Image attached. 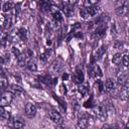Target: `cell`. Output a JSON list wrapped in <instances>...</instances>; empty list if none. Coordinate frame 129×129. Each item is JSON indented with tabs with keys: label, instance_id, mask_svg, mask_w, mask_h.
Segmentation results:
<instances>
[{
	"label": "cell",
	"instance_id": "1",
	"mask_svg": "<svg viewBox=\"0 0 129 129\" xmlns=\"http://www.w3.org/2000/svg\"><path fill=\"white\" fill-rule=\"evenodd\" d=\"M13 100V94L9 91L4 92L1 96H0V106L4 107V106H8L10 105V103Z\"/></svg>",
	"mask_w": 129,
	"mask_h": 129
},
{
	"label": "cell",
	"instance_id": "2",
	"mask_svg": "<svg viewBox=\"0 0 129 129\" xmlns=\"http://www.w3.org/2000/svg\"><path fill=\"white\" fill-rule=\"evenodd\" d=\"M95 113H96V117L100 121H105L107 119V109H106L105 106L99 105L98 107H96L95 108Z\"/></svg>",
	"mask_w": 129,
	"mask_h": 129
},
{
	"label": "cell",
	"instance_id": "3",
	"mask_svg": "<svg viewBox=\"0 0 129 129\" xmlns=\"http://www.w3.org/2000/svg\"><path fill=\"white\" fill-rule=\"evenodd\" d=\"M62 69H63V62H62L61 59L57 58V59H55V60L51 63L50 72H51L52 74H54V75H57V74H59V73L62 71Z\"/></svg>",
	"mask_w": 129,
	"mask_h": 129
},
{
	"label": "cell",
	"instance_id": "4",
	"mask_svg": "<svg viewBox=\"0 0 129 129\" xmlns=\"http://www.w3.org/2000/svg\"><path fill=\"white\" fill-rule=\"evenodd\" d=\"M61 10L64 13V15L68 16V17L73 16L74 13H75V8H74V6L72 5L71 2H64V3H62L61 4Z\"/></svg>",
	"mask_w": 129,
	"mask_h": 129
},
{
	"label": "cell",
	"instance_id": "5",
	"mask_svg": "<svg viewBox=\"0 0 129 129\" xmlns=\"http://www.w3.org/2000/svg\"><path fill=\"white\" fill-rule=\"evenodd\" d=\"M49 118H50V120L53 122V123H55V124H58V125H61L62 123H63V119H62V117H61V115L57 112V111H55V110H51V111H49Z\"/></svg>",
	"mask_w": 129,
	"mask_h": 129
},
{
	"label": "cell",
	"instance_id": "6",
	"mask_svg": "<svg viewBox=\"0 0 129 129\" xmlns=\"http://www.w3.org/2000/svg\"><path fill=\"white\" fill-rule=\"evenodd\" d=\"M25 114L29 118H32V117L35 116V114H36V106H35L34 103L28 102L25 105Z\"/></svg>",
	"mask_w": 129,
	"mask_h": 129
},
{
	"label": "cell",
	"instance_id": "7",
	"mask_svg": "<svg viewBox=\"0 0 129 129\" xmlns=\"http://www.w3.org/2000/svg\"><path fill=\"white\" fill-rule=\"evenodd\" d=\"M106 33V25H99L95 28L94 32H93V35L95 38H102Z\"/></svg>",
	"mask_w": 129,
	"mask_h": 129
},
{
	"label": "cell",
	"instance_id": "8",
	"mask_svg": "<svg viewBox=\"0 0 129 129\" xmlns=\"http://www.w3.org/2000/svg\"><path fill=\"white\" fill-rule=\"evenodd\" d=\"M74 81L78 85L83 84V82H84V74H83V72L80 69H77L76 70V72L74 74Z\"/></svg>",
	"mask_w": 129,
	"mask_h": 129
},
{
	"label": "cell",
	"instance_id": "9",
	"mask_svg": "<svg viewBox=\"0 0 129 129\" xmlns=\"http://www.w3.org/2000/svg\"><path fill=\"white\" fill-rule=\"evenodd\" d=\"M116 88V83L112 79H108L104 84V90L106 92H113Z\"/></svg>",
	"mask_w": 129,
	"mask_h": 129
},
{
	"label": "cell",
	"instance_id": "10",
	"mask_svg": "<svg viewBox=\"0 0 129 129\" xmlns=\"http://www.w3.org/2000/svg\"><path fill=\"white\" fill-rule=\"evenodd\" d=\"M86 9H87V12L89 14V17L95 16L100 12V7L97 4H93V5L89 6V7H86Z\"/></svg>",
	"mask_w": 129,
	"mask_h": 129
},
{
	"label": "cell",
	"instance_id": "11",
	"mask_svg": "<svg viewBox=\"0 0 129 129\" xmlns=\"http://www.w3.org/2000/svg\"><path fill=\"white\" fill-rule=\"evenodd\" d=\"M127 82H128V76H127V74L126 73H120L118 75V78H117V84L122 87Z\"/></svg>",
	"mask_w": 129,
	"mask_h": 129
},
{
	"label": "cell",
	"instance_id": "12",
	"mask_svg": "<svg viewBox=\"0 0 129 129\" xmlns=\"http://www.w3.org/2000/svg\"><path fill=\"white\" fill-rule=\"evenodd\" d=\"M119 96H120L121 100H127V98H128V82L121 87Z\"/></svg>",
	"mask_w": 129,
	"mask_h": 129
},
{
	"label": "cell",
	"instance_id": "13",
	"mask_svg": "<svg viewBox=\"0 0 129 129\" xmlns=\"http://www.w3.org/2000/svg\"><path fill=\"white\" fill-rule=\"evenodd\" d=\"M51 7L53 8V9H51V14H52L54 20L55 21H61L62 20V14H61V12L56 7H54V6H51Z\"/></svg>",
	"mask_w": 129,
	"mask_h": 129
},
{
	"label": "cell",
	"instance_id": "14",
	"mask_svg": "<svg viewBox=\"0 0 129 129\" xmlns=\"http://www.w3.org/2000/svg\"><path fill=\"white\" fill-rule=\"evenodd\" d=\"M89 126V122H88V119L83 117V118H80L79 121H78V124H77V128L78 129H87Z\"/></svg>",
	"mask_w": 129,
	"mask_h": 129
},
{
	"label": "cell",
	"instance_id": "15",
	"mask_svg": "<svg viewBox=\"0 0 129 129\" xmlns=\"http://www.w3.org/2000/svg\"><path fill=\"white\" fill-rule=\"evenodd\" d=\"M91 76L93 78H100V77H102V71H101L99 66H95L91 70Z\"/></svg>",
	"mask_w": 129,
	"mask_h": 129
},
{
	"label": "cell",
	"instance_id": "16",
	"mask_svg": "<svg viewBox=\"0 0 129 129\" xmlns=\"http://www.w3.org/2000/svg\"><path fill=\"white\" fill-rule=\"evenodd\" d=\"M7 88H9L11 92L16 93V94H20V93H23V92H24V90L22 89V87H20V86H18V85H15V84L8 85Z\"/></svg>",
	"mask_w": 129,
	"mask_h": 129
},
{
	"label": "cell",
	"instance_id": "17",
	"mask_svg": "<svg viewBox=\"0 0 129 129\" xmlns=\"http://www.w3.org/2000/svg\"><path fill=\"white\" fill-rule=\"evenodd\" d=\"M106 50H107V45H102L101 47H99V48L97 49L95 59H100V58L104 55V53L106 52Z\"/></svg>",
	"mask_w": 129,
	"mask_h": 129
},
{
	"label": "cell",
	"instance_id": "18",
	"mask_svg": "<svg viewBox=\"0 0 129 129\" xmlns=\"http://www.w3.org/2000/svg\"><path fill=\"white\" fill-rule=\"evenodd\" d=\"M13 7H14V3L11 1H6L2 4V10L4 12H9L10 10H12Z\"/></svg>",
	"mask_w": 129,
	"mask_h": 129
},
{
	"label": "cell",
	"instance_id": "19",
	"mask_svg": "<svg viewBox=\"0 0 129 129\" xmlns=\"http://www.w3.org/2000/svg\"><path fill=\"white\" fill-rule=\"evenodd\" d=\"M112 61L113 63L115 64H121V61H122V53L121 52H117L113 55V58H112Z\"/></svg>",
	"mask_w": 129,
	"mask_h": 129
},
{
	"label": "cell",
	"instance_id": "20",
	"mask_svg": "<svg viewBox=\"0 0 129 129\" xmlns=\"http://www.w3.org/2000/svg\"><path fill=\"white\" fill-rule=\"evenodd\" d=\"M127 11H128V9H127V6L126 5H122V6H120V7H118L116 9V13L119 16H124L127 13Z\"/></svg>",
	"mask_w": 129,
	"mask_h": 129
},
{
	"label": "cell",
	"instance_id": "21",
	"mask_svg": "<svg viewBox=\"0 0 129 129\" xmlns=\"http://www.w3.org/2000/svg\"><path fill=\"white\" fill-rule=\"evenodd\" d=\"M23 127H24V123H23L21 120L15 119V120L13 121V128H14V129H22Z\"/></svg>",
	"mask_w": 129,
	"mask_h": 129
},
{
	"label": "cell",
	"instance_id": "22",
	"mask_svg": "<svg viewBox=\"0 0 129 129\" xmlns=\"http://www.w3.org/2000/svg\"><path fill=\"white\" fill-rule=\"evenodd\" d=\"M79 93L81 94V96H85L87 93H88V87H87V85H85V84H81V85H79Z\"/></svg>",
	"mask_w": 129,
	"mask_h": 129
},
{
	"label": "cell",
	"instance_id": "23",
	"mask_svg": "<svg viewBox=\"0 0 129 129\" xmlns=\"http://www.w3.org/2000/svg\"><path fill=\"white\" fill-rule=\"evenodd\" d=\"M26 67H27V69L29 70V71H36V63L33 61V60H28L27 62H26Z\"/></svg>",
	"mask_w": 129,
	"mask_h": 129
},
{
	"label": "cell",
	"instance_id": "24",
	"mask_svg": "<svg viewBox=\"0 0 129 129\" xmlns=\"http://www.w3.org/2000/svg\"><path fill=\"white\" fill-rule=\"evenodd\" d=\"M40 9H41L42 11L49 10V9H50V4H49V2H47V1H42V2H40Z\"/></svg>",
	"mask_w": 129,
	"mask_h": 129
},
{
	"label": "cell",
	"instance_id": "25",
	"mask_svg": "<svg viewBox=\"0 0 129 129\" xmlns=\"http://www.w3.org/2000/svg\"><path fill=\"white\" fill-rule=\"evenodd\" d=\"M121 63L123 64V67L124 68H128V53L127 52H125L124 54H122V61H121Z\"/></svg>",
	"mask_w": 129,
	"mask_h": 129
},
{
	"label": "cell",
	"instance_id": "26",
	"mask_svg": "<svg viewBox=\"0 0 129 129\" xmlns=\"http://www.w3.org/2000/svg\"><path fill=\"white\" fill-rule=\"evenodd\" d=\"M95 88H96V90H98L99 92H102V91L104 90V84H103L100 80H98V81L95 83Z\"/></svg>",
	"mask_w": 129,
	"mask_h": 129
},
{
	"label": "cell",
	"instance_id": "27",
	"mask_svg": "<svg viewBox=\"0 0 129 129\" xmlns=\"http://www.w3.org/2000/svg\"><path fill=\"white\" fill-rule=\"evenodd\" d=\"M54 99H55V100L58 102V104H59V106L62 108V110H64V111H66V109H67V105H66V102H64V101H62L61 99H59L57 96H54Z\"/></svg>",
	"mask_w": 129,
	"mask_h": 129
},
{
	"label": "cell",
	"instance_id": "28",
	"mask_svg": "<svg viewBox=\"0 0 129 129\" xmlns=\"http://www.w3.org/2000/svg\"><path fill=\"white\" fill-rule=\"evenodd\" d=\"M101 129H118V127L117 126H110L108 124H105L104 126H102Z\"/></svg>",
	"mask_w": 129,
	"mask_h": 129
},
{
	"label": "cell",
	"instance_id": "29",
	"mask_svg": "<svg viewBox=\"0 0 129 129\" xmlns=\"http://www.w3.org/2000/svg\"><path fill=\"white\" fill-rule=\"evenodd\" d=\"M5 24V16L3 14H0V26H4Z\"/></svg>",
	"mask_w": 129,
	"mask_h": 129
},
{
	"label": "cell",
	"instance_id": "30",
	"mask_svg": "<svg viewBox=\"0 0 129 129\" xmlns=\"http://www.w3.org/2000/svg\"><path fill=\"white\" fill-rule=\"evenodd\" d=\"M5 113H6V111H5V109H4V107H2V106H0V117H3Z\"/></svg>",
	"mask_w": 129,
	"mask_h": 129
},
{
	"label": "cell",
	"instance_id": "31",
	"mask_svg": "<svg viewBox=\"0 0 129 129\" xmlns=\"http://www.w3.org/2000/svg\"><path fill=\"white\" fill-rule=\"evenodd\" d=\"M3 62H4V60H3V58H2L1 56H0V64H2Z\"/></svg>",
	"mask_w": 129,
	"mask_h": 129
},
{
	"label": "cell",
	"instance_id": "32",
	"mask_svg": "<svg viewBox=\"0 0 129 129\" xmlns=\"http://www.w3.org/2000/svg\"><path fill=\"white\" fill-rule=\"evenodd\" d=\"M2 41H3V39H2V37L0 36V44H1V42H2Z\"/></svg>",
	"mask_w": 129,
	"mask_h": 129
},
{
	"label": "cell",
	"instance_id": "33",
	"mask_svg": "<svg viewBox=\"0 0 129 129\" xmlns=\"http://www.w3.org/2000/svg\"><path fill=\"white\" fill-rule=\"evenodd\" d=\"M124 129H128V124H126V126H125V128Z\"/></svg>",
	"mask_w": 129,
	"mask_h": 129
},
{
	"label": "cell",
	"instance_id": "34",
	"mask_svg": "<svg viewBox=\"0 0 129 129\" xmlns=\"http://www.w3.org/2000/svg\"><path fill=\"white\" fill-rule=\"evenodd\" d=\"M5 129H8V128H5Z\"/></svg>",
	"mask_w": 129,
	"mask_h": 129
}]
</instances>
